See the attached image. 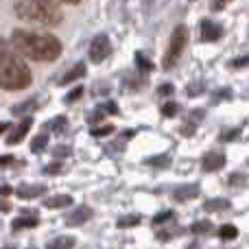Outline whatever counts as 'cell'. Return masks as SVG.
Wrapping results in <instances>:
<instances>
[{
	"label": "cell",
	"instance_id": "6da1fadb",
	"mask_svg": "<svg viewBox=\"0 0 249 249\" xmlns=\"http://www.w3.org/2000/svg\"><path fill=\"white\" fill-rule=\"evenodd\" d=\"M11 44L18 53L35 61H55L61 55V42L55 35L35 31H13Z\"/></svg>",
	"mask_w": 249,
	"mask_h": 249
},
{
	"label": "cell",
	"instance_id": "7a4b0ae2",
	"mask_svg": "<svg viewBox=\"0 0 249 249\" xmlns=\"http://www.w3.org/2000/svg\"><path fill=\"white\" fill-rule=\"evenodd\" d=\"M31 86V70L18 55L0 48V88L24 90Z\"/></svg>",
	"mask_w": 249,
	"mask_h": 249
},
{
	"label": "cell",
	"instance_id": "3957f363",
	"mask_svg": "<svg viewBox=\"0 0 249 249\" xmlns=\"http://www.w3.org/2000/svg\"><path fill=\"white\" fill-rule=\"evenodd\" d=\"M16 16L29 22H39V24L55 26L61 22V11L51 2V0H20L16 4Z\"/></svg>",
	"mask_w": 249,
	"mask_h": 249
},
{
	"label": "cell",
	"instance_id": "277c9868",
	"mask_svg": "<svg viewBox=\"0 0 249 249\" xmlns=\"http://www.w3.org/2000/svg\"><path fill=\"white\" fill-rule=\"evenodd\" d=\"M186 42H188V29H186V24H177L171 35L168 51H166V57H164V64H162L166 70L177 64V59L181 57V53H184V48H186Z\"/></svg>",
	"mask_w": 249,
	"mask_h": 249
},
{
	"label": "cell",
	"instance_id": "5b68a950",
	"mask_svg": "<svg viewBox=\"0 0 249 249\" xmlns=\"http://www.w3.org/2000/svg\"><path fill=\"white\" fill-rule=\"evenodd\" d=\"M109 53H112V44H109V37L107 35H96L94 39H92V44H90V59L92 61H103V59H107L109 57Z\"/></svg>",
	"mask_w": 249,
	"mask_h": 249
},
{
	"label": "cell",
	"instance_id": "8992f818",
	"mask_svg": "<svg viewBox=\"0 0 249 249\" xmlns=\"http://www.w3.org/2000/svg\"><path fill=\"white\" fill-rule=\"evenodd\" d=\"M223 166H225V155L223 153H206L201 158V168L206 173L221 171Z\"/></svg>",
	"mask_w": 249,
	"mask_h": 249
},
{
	"label": "cell",
	"instance_id": "52a82bcc",
	"mask_svg": "<svg viewBox=\"0 0 249 249\" xmlns=\"http://www.w3.org/2000/svg\"><path fill=\"white\" fill-rule=\"evenodd\" d=\"M92 214H94V212H92V208L81 206V208H77V210H72L68 216H66V225H70V228H77V225L86 223V221L90 219Z\"/></svg>",
	"mask_w": 249,
	"mask_h": 249
},
{
	"label": "cell",
	"instance_id": "ba28073f",
	"mask_svg": "<svg viewBox=\"0 0 249 249\" xmlns=\"http://www.w3.org/2000/svg\"><path fill=\"white\" fill-rule=\"evenodd\" d=\"M31 124H33V118L31 116H26L24 121H22L18 127H13V131L9 133V138H7V142L9 144H18V142H22V138L29 133V129H31Z\"/></svg>",
	"mask_w": 249,
	"mask_h": 249
},
{
	"label": "cell",
	"instance_id": "9c48e42d",
	"mask_svg": "<svg viewBox=\"0 0 249 249\" xmlns=\"http://www.w3.org/2000/svg\"><path fill=\"white\" fill-rule=\"evenodd\" d=\"M221 26L219 24H214V22H210V20H203L201 22V39L203 42H216V39L221 37Z\"/></svg>",
	"mask_w": 249,
	"mask_h": 249
},
{
	"label": "cell",
	"instance_id": "30bf717a",
	"mask_svg": "<svg viewBox=\"0 0 249 249\" xmlns=\"http://www.w3.org/2000/svg\"><path fill=\"white\" fill-rule=\"evenodd\" d=\"M203 116H206V112H203V109H193V112H190V116H188V121H186L184 127H181V133H184V136H193L195 129H197V124L203 121Z\"/></svg>",
	"mask_w": 249,
	"mask_h": 249
},
{
	"label": "cell",
	"instance_id": "8fae6325",
	"mask_svg": "<svg viewBox=\"0 0 249 249\" xmlns=\"http://www.w3.org/2000/svg\"><path fill=\"white\" fill-rule=\"evenodd\" d=\"M18 197L20 199H35V197H42L44 193H46V186L44 184H35V186H20V188L16 190Z\"/></svg>",
	"mask_w": 249,
	"mask_h": 249
},
{
	"label": "cell",
	"instance_id": "7c38bea8",
	"mask_svg": "<svg viewBox=\"0 0 249 249\" xmlns=\"http://www.w3.org/2000/svg\"><path fill=\"white\" fill-rule=\"evenodd\" d=\"M86 72H88L86 64H83V61H79V64L74 66V68H70L68 72H66L64 77L59 79V86H68V83H72V81H77V79H81Z\"/></svg>",
	"mask_w": 249,
	"mask_h": 249
},
{
	"label": "cell",
	"instance_id": "4fadbf2b",
	"mask_svg": "<svg viewBox=\"0 0 249 249\" xmlns=\"http://www.w3.org/2000/svg\"><path fill=\"white\" fill-rule=\"evenodd\" d=\"M199 197V186L197 184H188V186H179L175 190V199L177 201H190V199Z\"/></svg>",
	"mask_w": 249,
	"mask_h": 249
},
{
	"label": "cell",
	"instance_id": "5bb4252c",
	"mask_svg": "<svg viewBox=\"0 0 249 249\" xmlns=\"http://www.w3.org/2000/svg\"><path fill=\"white\" fill-rule=\"evenodd\" d=\"M72 203V197L70 195H55L51 199H44V206L51 208V210H59V208H68Z\"/></svg>",
	"mask_w": 249,
	"mask_h": 249
},
{
	"label": "cell",
	"instance_id": "9a60e30c",
	"mask_svg": "<svg viewBox=\"0 0 249 249\" xmlns=\"http://www.w3.org/2000/svg\"><path fill=\"white\" fill-rule=\"evenodd\" d=\"M37 105H39L37 99H29V101H24V103L13 105V107H11V114H16V116H22V114H31V112H35V109H37Z\"/></svg>",
	"mask_w": 249,
	"mask_h": 249
},
{
	"label": "cell",
	"instance_id": "2e32d148",
	"mask_svg": "<svg viewBox=\"0 0 249 249\" xmlns=\"http://www.w3.org/2000/svg\"><path fill=\"white\" fill-rule=\"evenodd\" d=\"M66 127H68V118L66 116H57V118H53L51 123L44 124V129H51V131H55V133H64Z\"/></svg>",
	"mask_w": 249,
	"mask_h": 249
},
{
	"label": "cell",
	"instance_id": "e0dca14e",
	"mask_svg": "<svg viewBox=\"0 0 249 249\" xmlns=\"http://www.w3.org/2000/svg\"><path fill=\"white\" fill-rule=\"evenodd\" d=\"M230 208V201L228 199H208L203 203V210L206 212H214V210H228Z\"/></svg>",
	"mask_w": 249,
	"mask_h": 249
},
{
	"label": "cell",
	"instance_id": "ac0fdd59",
	"mask_svg": "<svg viewBox=\"0 0 249 249\" xmlns=\"http://www.w3.org/2000/svg\"><path fill=\"white\" fill-rule=\"evenodd\" d=\"M46 146H48V133H39V136H35L33 142H31V151H33V153H42Z\"/></svg>",
	"mask_w": 249,
	"mask_h": 249
},
{
	"label": "cell",
	"instance_id": "d6986e66",
	"mask_svg": "<svg viewBox=\"0 0 249 249\" xmlns=\"http://www.w3.org/2000/svg\"><path fill=\"white\" fill-rule=\"evenodd\" d=\"M74 238L72 236H59V238H55V241H51L48 243V247L51 249H66V247H74Z\"/></svg>",
	"mask_w": 249,
	"mask_h": 249
},
{
	"label": "cell",
	"instance_id": "ffe728a7",
	"mask_svg": "<svg viewBox=\"0 0 249 249\" xmlns=\"http://www.w3.org/2000/svg\"><path fill=\"white\" fill-rule=\"evenodd\" d=\"M37 225V219L35 216H22V219H16L11 223L13 230H24V228H35Z\"/></svg>",
	"mask_w": 249,
	"mask_h": 249
},
{
	"label": "cell",
	"instance_id": "44dd1931",
	"mask_svg": "<svg viewBox=\"0 0 249 249\" xmlns=\"http://www.w3.org/2000/svg\"><path fill=\"white\" fill-rule=\"evenodd\" d=\"M140 223V216L138 214H127V216H121V219L116 221V225L121 230H124V228H133V225H138Z\"/></svg>",
	"mask_w": 249,
	"mask_h": 249
},
{
	"label": "cell",
	"instance_id": "7402d4cb",
	"mask_svg": "<svg viewBox=\"0 0 249 249\" xmlns=\"http://www.w3.org/2000/svg\"><path fill=\"white\" fill-rule=\"evenodd\" d=\"M219 236L223 238V241H232V238H236V236H238V230L234 228V225H221Z\"/></svg>",
	"mask_w": 249,
	"mask_h": 249
},
{
	"label": "cell",
	"instance_id": "603a6c76",
	"mask_svg": "<svg viewBox=\"0 0 249 249\" xmlns=\"http://www.w3.org/2000/svg\"><path fill=\"white\" fill-rule=\"evenodd\" d=\"M146 164H151V166H168V164H171V155H168V153L153 155V158L146 160Z\"/></svg>",
	"mask_w": 249,
	"mask_h": 249
},
{
	"label": "cell",
	"instance_id": "cb8c5ba5",
	"mask_svg": "<svg viewBox=\"0 0 249 249\" xmlns=\"http://www.w3.org/2000/svg\"><path fill=\"white\" fill-rule=\"evenodd\" d=\"M210 230H212L210 221H197V223L190 225V232L193 234H206V232H210Z\"/></svg>",
	"mask_w": 249,
	"mask_h": 249
},
{
	"label": "cell",
	"instance_id": "d4e9b609",
	"mask_svg": "<svg viewBox=\"0 0 249 249\" xmlns=\"http://www.w3.org/2000/svg\"><path fill=\"white\" fill-rule=\"evenodd\" d=\"M136 64H138V68H140L142 72H151V70H153V64H151L142 53H136Z\"/></svg>",
	"mask_w": 249,
	"mask_h": 249
},
{
	"label": "cell",
	"instance_id": "484cf974",
	"mask_svg": "<svg viewBox=\"0 0 249 249\" xmlns=\"http://www.w3.org/2000/svg\"><path fill=\"white\" fill-rule=\"evenodd\" d=\"M245 173H232V175H230V186H232V188H243V186H245Z\"/></svg>",
	"mask_w": 249,
	"mask_h": 249
},
{
	"label": "cell",
	"instance_id": "4316f807",
	"mask_svg": "<svg viewBox=\"0 0 249 249\" xmlns=\"http://www.w3.org/2000/svg\"><path fill=\"white\" fill-rule=\"evenodd\" d=\"M173 210H162V212H158V214L153 216V225H160V223H166V221H171L173 219Z\"/></svg>",
	"mask_w": 249,
	"mask_h": 249
},
{
	"label": "cell",
	"instance_id": "83f0119b",
	"mask_svg": "<svg viewBox=\"0 0 249 249\" xmlns=\"http://www.w3.org/2000/svg\"><path fill=\"white\" fill-rule=\"evenodd\" d=\"M177 112H179V105H177V103H173V101H171V103H166V105H162V116L173 118Z\"/></svg>",
	"mask_w": 249,
	"mask_h": 249
},
{
	"label": "cell",
	"instance_id": "f1b7e54d",
	"mask_svg": "<svg viewBox=\"0 0 249 249\" xmlns=\"http://www.w3.org/2000/svg\"><path fill=\"white\" fill-rule=\"evenodd\" d=\"M114 131V127L112 124H103V127H94V129H90V133L94 138H101V136H109V133Z\"/></svg>",
	"mask_w": 249,
	"mask_h": 249
},
{
	"label": "cell",
	"instance_id": "f546056e",
	"mask_svg": "<svg viewBox=\"0 0 249 249\" xmlns=\"http://www.w3.org/2000/svg\"><path fill=\"white\" fill-rule=\"evenodd\" d=\"M81 96H83V88L79 86V88H74V90L70 92L68 96H66V103H74V101H79Z\"/></svg>",
	"mask_w": 249,
	"mask_h": 249
},
{
	"label": "cell",
	"instance_id": "4dcf8cb0",
	"mask_svg": "<svg viewBox=\"0 0 249 249\" xmlns=\"http://www.w3.org/2000/svg\"><path fill=\"white\" fill-rule=\"evenodd\" d=\"M173 92H175V86H173V83H164V86L158 88V94L160 96H171Z\"/></svg>",
	"mask_w": 249,
	"mask_h": 249
},
{
	"label": "cell",
	"instance_id": "1f68e13d",
	"mask_svg": "<svg viewBox=\"0 0 249 249\" xmlns=\"http://www.w3.org/2000/svg\"><path fill=\"white\" fill-rule=\"evenodd\" d=\"M249 66V55H243V57H236L232 61V68H247Z\"/></svg>",
	"mask_w": 249,
	"mask_h": 249
},
{
	"label": "cell",
	"instance_id": "d6a6232c",
	"mask_svg": "<svg viewBox=\"0 0 249 249\" xmlns=\"http://www.w3.org/2000/svg\"><path fill=\"white\" fill-rule=\"evenodd\" d=\"M53 155H55V158H68V155H70V146L59 144L57 149H53Z\"/></svg>",
	"mask_w": 249,
	"mask_h": 249
},
{
	"label": "cell",
	"instance_id": "836d02e7",
	"mask_svg": "<svg viewBox=\"0 0 249 249\" xmlns=\"http://www.w3.org/2000/svg\"><path fill=\"white\" fill-rule=\"evenodd\" d=\"M61 166H64L61 162H53L51 166L44 168V173H46V175H57V173H61Z\"/></svg>",
	"mask_w": 249,
	"mask_h": 249
},
{
	"label": "cell",
	"instance_id": "e575fe53",
	"mask_svg": "<svg viewBox=\"0 0 249 249\" xmlns=\"http://www.w3.org/2000/svg\"><path fill=\"white\" fill-rule=\"evenodd\" d=\"M203 88H206L203 83H195V86L188 88V94L190 96H199V92H203Z\"/></svg>",
	"mask_w": 249,
	"mask_h": 249
},
{
	"label": "cell",
	"instance_id": "d590c367",
	"mask_svg": "<svg viewBox=\"0 0 249 249\" xmlns=\"http://www.w3.org/2000/svg\"><path fill=\"white\" fill-rule=\"evenodd\" d=\"M238 133H241V129H234V131H228V133H223V136H221V140H232V138H236Z\"/></svg>",
	"mask_w": 249,
	"mask_h": 249
},
{
	"label": "cell",
	"instance_id": "8d00e7d4",
	"mask_svg": "<svg viewBox=\"0 0 249 249\" xmlns=\"http://www.w3.org/2000/svg\"><path fill=\"white\" fill-rule=\"evenodd\" d=\"M13 155H0V166H7V164H11L13 162Z\"/></svg>",
	"mask_w": 249,
	"mask_h": 249
},
{
	"label": "cell",
	"instance_id": "74e56055",
	"mask_svg": "<svg viewBox=\"0 0 249 249\" xmlns=\"http://www.w3.org/2000/svg\"><path fill=\"white\" fill-rule=\"evenodd\" d=\"M101 118H103V109H96V114L90 116V123H96V121H101Z\"/></svg>",
	"mask_w": 249,
	"mask_h": 249
},
{
	"label": "cell",
	"instance_id": "f35d334b",
	"mask_svg": "<svg viewBox=\"0 0 249 249\" xmlns=\"http://www.w3.org/2000/svg\"><path fill=\"white\" fill-rule=\"evenodd\" d=\"M11 210V203L4 201V199H0V212H9Z\"/></svg>",
	"mask_w": 249,
	"mask_h": 249
},
{
	"label": "cell",
	"instance_id": "ab89813d",
	"mask_svg": "<svg viewBox=\"0 0 249 249\" xmlns=\"http://www.w3.org/2000/svg\"><path fill=\"white\" fill-rule=\"evenodd\" d=\"M11 195V188L9 186H0V197H9Z\"/></svg>",
	"mask_w": 249,
	"mask_h": 249
},
{
	"label": "cell",
	"instance_id": "60d3db41",
	"mask_svg": "<svg viewBox=\"0 0 249 249\" xmlns=\"http://www.w3.org/2000/svg\"><path fill=\"white\" fill-rule=\"evenodd\" d=\"M225 2H230V0H216L214 9H216V11H219V9H223V4H225Z\"/></svg>",
	"mask_w": 249,
	"mask_h": 249
},
{
	"label": "cell",
	"instance_id": "b9f144b4",
	"mask_svg": "<svg viewBox=\"0 0 249 249\" xmlns=\"http://www.w3.org/2000/svg\"><path fill=\"white\" fill-rule=\"evenodd\" d=\"M7 129H11V124H9V123H0V133L7 131Z\"/></svg>",
	"mask_w": 249,
	"mask_h": 249
},
{
	"label": "cell",
	"instance_id": "7bdbcfd3",
	"mask_svg": "<svg viewBox=\"0 0 249 249\" xmlns=\"http://www.w3.org/2000/svg\"><path fill=\"white\" fill-rule=\"evenodd\" d=\"M61 2H70V4H77V2H81V0H61Z\"/></svg>",
	"mask_w": 249,
	"mask_h": 249
}]
</instances>
